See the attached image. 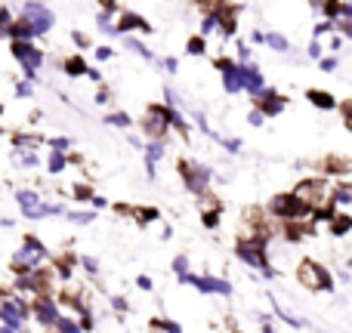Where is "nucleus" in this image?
Returning <instances> with one entry per match:
<instances>
[{
    "label": "nucleus",
    "mask_w": 352,
    "mask_h": 333,
    "mask_svg": "<svg viewBox=\"0 0 352 333\" xmlns=\"http://www.w3.org/2000/svg\"><path fill=\"white\" fill-rule=\"evenodd\" d=\"M294 194H297V200L309 213L328 210L331 200H334V188H331V182L322 179V176H316V179H300L297 188H294Z\"/></svg>",
    "instance_id": "f257e3e1"
},
{
    "label": "nucleus",
    "mask_w": 352,
    "mask_h": 333,
    "mask_svg": "<svg viewBox=\"0 0 352 333\" xmlns=\"http://www.w3.org/2000/svg\"><path fill=\"white\" fill-rule=\"evenodd\" d=\"M31 315V303L22 293L0 297V333H19L25 330V321Z\"/></svg>",
    "instance_id": "f03ea898"
},
{
    "label": "nucleus",
    "mask_w": 352,
    "mask_h": 333,
    "mask_svg": "<svg viewBox=\"0 0 352 333\" xmlns=\"http://www.w3.org/2000/svg\"><path fill=\"white\" fill-rule=\"evenodd\" d=\"M235 256L248 268H256L263 278H272V275H275L272 266H269V256H266V238H238Z\"/></svg>",
    "instance_id": "7ed1b4c3"
},
{
    "label": "nucleus",
    "mask_w": 352,
    "mask_h": 333,
    "mask_svg": "<svg viewBox=\"0 0 352 333\" xmlns=\"http://www.w3.org/2000/svg\"><path fill=\"white\" fill-rule=\"evenodd\" d=\"M47 247L41 244V238H34V235H28L22 241V247L16 250V256H12V275H28L31 268H41L43 262H47Z\"/></svg>",
    "instance_id": "20e7f679"
},
{
    "label": "nucleus",
    "mask_w": 352,
    "mask_h": 333,
    "mask_svg": "<svg viewBox=\"0 0 352 333\" xmlns=\"http://www.w3.org/2000/svg\"><path fill=\"white\" fill-rule=\"evenodd\" d=\"M16 204L19 210H22L25 219H47V216H65V207L62 204H47V200H41V194L31 192V188H19L16 192Z\"/></svg>",
    "instance_id": "39448f33"
},
{
    "label": "nucleus",
    "mask_w": 352,
    "mask_h": 333,
    "mask_svg": "<svg viewBox=\"0 0 352 333\" xmlns=\"http://www.w3.org/2000/svg\"><path fill=\"white\" fill-rule=\"evenodd\" d=\"M297 281H300V287H306L309 293H318V290L331 293L334 290V278H331V272L324 266H318V262H312V260L297 262Z\"/></svg>",
    "instance_id": "423d86ee"
},
{
    "label": "nucleus",
    "mask_w": 352,
    "mask_h": 333,
    "mask_svg": "<svg viewBox=\"0 0 352 333\" xmlns=\"http://www.w3.org/2000/svg\"><path fill=\"white\" fill-rule=\"evenodd\" d=\"M179 179L186 182V188L192 194H201V192L210 188L213 170L207 164H201V161H179Z\"/></svg>",
    "instance_id": "0eeeda50"
},
{
    "label": "nucleus",
    "mask_w": 352,
    "mask_h": 333,
    "mask_svg": "<svg viewBox=\"0 0 352 333\" xmlns=\"http://www.w3.org/2000/svg\"><path fill=\"white\" fill-rule=\"evenodd\" d=\"M12 56H16V62L22 65V74L28 80L37 78V71H41L43 65V53L34 47L31 41H12Z\"/></svg>",
    "instance_id": "6e6552de"
},
{
    "label": "nucleus",
    "mask_w": 352,
    "mask_h": 333,
    "mask_svg": "<svg viewBox=\"0 0 352 333\" xmlns=\"http://www.w3.org/2000/svg\"><path fill=\"white\" fill-rule=\"evenodd\" d=\"M179 284L195 287L198 293H207V297H232V284L223 278H213V275H179Z\"/></svg>",
    "instance_id": "1a4fd4ad"
},
{
    "label": "nucleus",
    "mask_w": 352,
    "mask_h": 333,
    "mask_svg": "<svg viewBox=\"0 0 352 333\" xmlns=\"http://www.w3.org/2000/svg\"><path fill=\"white\" fill-rule=\"evenodd\" d=\"M59 315H62V309H59V303L53 299V293H41V297L31 299V318H34L43 330H53Z\"/></svg>",
    "instance_id": "9d476101"
},
{
    "label": "nucleus",
    "mask_w": 352,
    "mask_h": 333,
    "mask_svg": "<svg viewBox=\"0 0 352 333\" xmlns=\"http://www.w3.org/2000/svg\"><path fill=\"white\" fill-rule=\"evenodd\" d=\"M167 130H170V105H148L146 121H142V133L148 139H164Z\"/></svg>",
    "instance_id": "9b49d317"
},
{
    "label": "nucleus",
    "mask_w": 352,
    "mask_h": 333,
    "mask_svg": "<svg viewBox=\"0 0 352 333\" xmlns=\"http://www.w3.org/2000/svg\"><path fill=\"white\" fill-rule=\"evenodd\" d=\"M269 213H272L275 219H281V222H285V219H300V216H306L309 210L300 204L294 192H285V194H275V198L269 200Z\"/></svg>",
    "instance_id": "f8f14e48"
},
{
    "label": "nucleus",
    "mask_w": 352,
    "mask_h": 333,
    "mask_svg": "<svg viewBox=\"0 0 352 333\" xmlns=\"http://www.w3.org/2000/svg\"><path fill=\"white\" fill-rule=\"evenodd\" d=\"M22 16L34 25L37 34H47V31L53 28V22H56L53 10H50V6H43L41 0H25V3H22Z\"/></svg>",
    "instance_id": "ddd939ff"
},
{
    "label": "nucleus",
    "mask_w": 352,
    "mask_h": 333,
    "mask_svg": "<svg viewBox=\"0 0 352 333\" xmlns=\"http://www.w3.org/2000/svg\"><path fill=\"white\" fill-rule=\"evenodd\" d=\"M219 74H223V87L229 96H238L244 93V80H241V62H232V59H219Z\"/></svg>",
    "instance_id": "4468645a"
},
{
    "label": "nucleus",
    "mask_w": 352,
    "mask_h": 333,
    "mask_svg": "<svg viewBox=\"0 0 352 333\" xmlns=\"http://www.w3.org/2000/svg\"><path fill=\"white\" fill-rule=\"evenodd\" d=\"M241 80H244V93H250L254 99L266 90V80H263V71H260V65H256V62L241 65Z\"/></svg>",
    "instance_id": "2eb2a0df"
},
{
    "label": "nucleus",
    "mask_w": 352,
    "mask_h": 333,
    "mask_svg": "<svg viewBox=\"0 0 352 333\" xmlns=\"http://www.w3.org/2000/svg\"><path fill=\"white\" fill-rule=\"evenodd\" d=\"M256 102H260V108L266 111V117H275V115H281V111L287 108V99L281 96V93H275V90H263L260 96H256Z\"/></svg>",
    "instance_id": "dca6fc26"
},
{
    "label": "nucleus",
    "mask_w": 352,
    "mask_h": 333,
    "mask_svg": "<svg viewBox=\"0 0 352 333\" xmlns=\"http://www.w3.org/2000/svg\"><path fill=\"white\" fill-rule=\"evenodd\" d=\"M142 152H146V173H148V176H155V170H158V161L164 158V152H167L164 139H152V142H146V146H142Z\"/></svg>",
    "instance_id": "f3484780"
},
{
    "label": "nucleus",
    "mask_w": 352,
    "mask_h": 333,
    "mask_svg": "<svg viewBox=\"0 0 352 333\" xmlns=\"http://www.w3.org/2000/svg\"><path fill=\"white\" fill-rule=\"evenodd\" d=\"M130 31H152V25L146 22L142 16H136V12H121V19H118V34H130Z\"/></svg>",
    "instance_id": "a211bd4d"
},
{
    "label": "nucleus",
    "mask_w": 352,
    "mask_h": 333,
    "mask_svg": "<svg viewBox=\"0 0 352 333\" xmlns=\"http://www.w3.org/2000/svg\"><path fill=\"white\" fill-rule=\"evenodd\" d=\"M10 37L12 41H34V37H41L34 31V25L28 22L25 16H19V19H12V25H10Z\"/></svg>",
    "instance_id": "6ab92c4d"
},
{
    "label": "nucleus",
    "mask_w": 352,
    "mask_h": 333,
    "mask_svg": "<svg viewBox=\"0 0 352 333\" xmlns=\"http://www.w3.org/2000/svg\"><path fill=\"white\" fill-rule=\"evenodd\" d=\"M12 164L19 170H34L37 167V148H19L12 146Z\"/></svg>",
    "instance_id": "aec40b11"
},
{
    "label": "nucleus",
    "mask_w": 352,
    "mask_h": 333,
    "mask_svg": "<svg viewBox=\"0 0 352 333\" xmlns=\"http://www.w3.org/2000/svg\"><path fill=\"white\" fill-rule=\"evenodd\" d=\"M306 99H309L316 108H324V111H334L337 108V99L331 96L328 90H309V93H306Z\"/></svg>",
    "instance_id": "412c9836"
},
{
    "label": "nucleus",
    "mask_w": 352,
    "mask_h": 333,
    "mask_svg": "<svg viewBox=\"0 0 352 333\" xmlns=\"http://www.w3.org/2000/svg\"><path fill=\"white\" fill-rule=\"evenodd\" d=\"M124 47H127V49H130V53H136V56H140V59L152 62V65H155V62H161V59H158V56H155V53H152V49H148V47H146V43H142V41H136V37H130V34H127V43H124Z\"/></svg>",
    "instance_id": "4be33fe9"
},
{
    "label": "nucleus",
    "mask_w": 352,
    "mask_h": 333,
    "mask_svg": "<svg viewBox=\"0 0 352 333\" xmlns=\"http://www.w3.org/2000/svg\"><path fill=\"white\" fill-rule=\"evenodd\" d=\"M272 309H275V315H278V318H285V324H287V328H294V330H303V328H309V321H306V318L291 315V312H287L285 306H278V303H275V299H272Z\"/></svg>",
    "instance_id": "5701e85b"
},
{
    "label": "nucleus",
    "mask_w": 352,
    "mask_h": 333,
    "mask_svg": "<svg viewBox=\"0 0 352 333\" xmlns=\"http://www.w3.org/2000/svg\"><path fill=\"white\" fill-rule=\"evenodd\" d=\"M127 216H133L140 225H148V222H155V219H158V210H155V207H130Z\"/></svg>",
    "instance_id": "b1692460"
},
{
    "label": "nucleus",
    "mask_w": 352,
    "mask_h": 333,
    "mask_svg": "<svg viewBox=\"0 0 352 333\" xmlns=\"http://www.w3.org/2000/svg\"><path fill=\"white\" fill-rule=\"evenodd\" d=\"M53 330H59V333H80V321L74 315H65V312H62V315L56 318V328Z\"/></svg>",
    "instance_id": "393cba45"
},
{
    "label": "nucleus",
    "mask_w": 352,
    "mask_h": 333,
    "mask_svg": "<svg viewBox=\"0 0 352 333\" xmlns=\"http://www.w3.org/2000/svg\"><path fill=\"white\" fill-rule=\"evenodd\" d=\"M328 173H334V176H346L349 170H352V164L346 158H324V164H322Z\"/></svg>",
    "instance_id": "a878e982"
},
{
    "label": "nucleus",
    "mask_w": 352,
    "mask_h": 333,
    "mask_svg": "<svg viewBox=\"0 0 352 333\" xmlns=\"http://www.w3.org/2000/svg\"><path fill=\"white\" fill-rule=\"evenodd\" d=\"M62 68H65L68 78H80V74H87V62L80 59V56H72V59L62 62Z\"/></svg>",
    "instance_id": "bb28decb"
},
{
    "label": "nucleus",
    "mask_w": 352,
    "mask_h": 333,
    "mask_svg": "<svg viewBox=\"0 0 352 333\" xmlns=\"http://www.w3.org/2000/svg\"><path fill=\"white\" fill-rule=\"evenodd\" d=\"M266 47H272L275 53H291V41H287L285 34H278V31L266 34Z\"/></svg>",
    "instance_id": "cd10ccee"
},
{
    "label": "nucleus",
    "mask_w": 352,
    "mask_h": 333,
    "mask_svg": "<svg viewBox=\"0 0 352 333\" xmlns=\"http://www.w3.org/2000/svg\"><path fill=\"white\" fill-rule=\"evenodd\" d=\"M65 164H68V152H53L50 148V161H47V167H50V173H62L65 170Z\"/></svg>",
    "instance_id": "c85d7f7f"
},
{
    "label": "nucleus",
    "mask_w": 352,
    "mask_h": 333,
    "mask_svg": "<svg viewBox=\"0 0 352 333\" xmlns=\"http://www.w3.org/2000/svg\"><path fill=\"white\" fill-rule=\"evenodd\" d=\"M105 124H109V127H118V130H127L133 121H130L127 111H111V115L105 117Z\"/></svg>",
    "instance_id": "c756f323"
},
{
    "label": "nucleus",
    "mask_w": 352,
    "mask_h": 333,
    "mask_svg": "<svg viewBox=\"0 0 352 333\" xmlns=\"http://www.w3.org/2000/svg\"><path fill=\"white\" fill-rule=\"evenodd\" d=\"M148 330H161V333H176V330H179V324H176V321H164V318H152V321H148Z\"/></svg>",
    "instance_id": "7c9ffc66"
},
{
    "label": "nucleus",
    "mask_w": 352,
    "mask_h": 333,
    "mask_svg": "<svg viewBox=\"0 0 352 333\" xmlns=\"http://www.w3.org/2000/svg\"><path fill=\"white\" fill-rule=\"evenodd\" d=\"M68 219H72L74 225H90L93 219H96V213L93 210H74V213H68Z\"/></svg>",
    "instance_id": "2f4dec72"
},
{
    "label": "nucleus",
    "mask_w": 352,
    "mask_h": 333,
    "mask_svg": "<svg viewBox=\"0 0 352 333\" xmlns=\"http://www.w3.org/2000/svg\"><path fill=\"white\" fill-rule=\"evenodd\" d=\"M12 146H19V148H37L41 146V139H37V136H16V139H12Z\"/></svg>",
    "instance_id": "473e14b6"
},
{
    "label": "nucleus",
    "mask_w": 352,
    "mask_h": 333,
    "mask_svg": "<svg viewBox=\"0 0 352 333\" xmlns=\"http://www.w3.org/2000/svg\"><path fill=\"white\" fill-rule=\"evenodd\" d=\"M306 56H309V59H322V56H324V43L318 41V37H316V41H309V47H306Z\"/></svg>",
    "instance_id": "72a5a7b5"
},
{
    "label": "nucleus",
    "mask_w": 352,
    "mask_h": 333,
    "mask_svg": "<svg viewBox=\"0 0 352 333\" xmlns=\"http://www.w3.org/2000/svg\"><path fill=\"white\" fill-rule=\"evenodd\" d=\"M186 49H188V56H204V37H201V34H198V37H192Z\"/></svg>",
    "instance_id": "f704fd0d"
},
{
    "label": "nucleus",
    "mask_w": 352,
    "mask_h": 333,
    "mask_svg": "<svg viewBox=\"0 0 352 333\" xmlns=\"http://www.w3.org/2000/svg\"><path fill=\"white\" fill-rule=\"evenodd\" d=\"M16 96H19V99H31V96H34V87H31L28 78H25L22 84H16Z\"/></svg>",
    "instance_id": "c9c22d12"
},
{
    "label": "nucleus",
    "mask_w": 352,
    "mask_h": 333,
    "mask_svg": "<svg viewBox=\"0 0 352 333\" xmlns=\"http://www.w3.org/2000/svg\"><path fill=\"white\" fill-rule=\"evenodd\" d=\"M318 65H322L324 74H331V71H337V65H340V62H337V56H322V59H318Z\"/></svg>",
    "instance_id": "e433bc0d"
},
{
    "label": "nucleus",
    "mask_w": 352,
    "mask_h": 333,
    "mask_svg": "<svg viewBox=\"0 0 352 333\" xmlns=\"http://www.w3.org/2000/svg\"><path fill=\"white\" fill-rule=\"evenodd\" d=\"M219 142H223V148H226L229 154H238V152H241V139H235V136H226V139H219Z\"/></svg>",
    "instance_id": "4c0bfd02"
},
{
    "label": "nucleus",
    "mask_w": 352,
    "mask_h": 333,
    "mask_svg": "<svg viewBox=\"0 0 352 333\" xmlns=\"http://www.w3.org/2000/svg\"><path fill=\"white\" fill-rule=\"evenodd\" d=\"M219 216H223V210H210V213H201V219H204L207 229H217L219 225Z\"/></svg>",
    "instance_id": "58836bf2"
},
{
    "label": "nucleus",
    "mask_w": 352,
    "mask_h": 333,
    "mask_svg": "<svg viewBox=\"0 0 352 333\" xmlns=\"http://www.w3.org/2000/svg\"><path fill=\"white\" fill-rule=\"evenodd\" d=\"M72 198H74V200H90V198H93L90 185H74V188H72Z\"/></svg>",
    "instance_id": "ea45409f"
},
{
    "label": "nucleus",
    "mask_w": 352,
    "mask_h": 333,
    "mask_svg": "<svg viewBox=\"0 0 352 333\" xmlns=\"http://www.w3.org/2000/svg\"><path fill=\"white\" fill-rule=\"evenodd\" d=\"M248 121H250V127H263V124H266V111L263 108H254L248 115Z\"/></svg>",
    "instance_id": "a19ab883"
},
{
    "label": "nucleus",
    "mask_w": 352,
    "mask_h": 333,
    "mask_svg": "<svg viewBox=\"0 0 352 333\" xmlns=\"http://www.w3.org/2000/svg\"><path fill=\"white\" fill-rule=\"evenodd\" d=\"M80 266H84L87 275H99V262L93 256H80Z\"/></svg>",
    "instance_id": "79ce46f5"
},
{
    "label": "nucleus",
    "mask_w": 352,
    "mask_h": 333,
    "mask_svg": "<svg viewBox=\"0 0 352 333\" xmlns=\"http://www.w3.org/2000/svg\"><path fill=\"white\" fill-rule=\"evenodd\" d=\"M173 272H176V278H179V275H186L188 272V256H176V260H173Z\"/></svg>",
    "instance_id": "37998d69"
},
{
    "label": "nucleus",
    "mask_w": 352,
    "mask_h": 333,
    "mask_svg": "<svg viewBox=\"0 0 352 333\" xmlns=\"http://www.w3.org/2000/svg\"><path fill=\"white\" fill-rule=\"evenodd\" d=\"M158 65H161V68H164V71H167V74H176V71H179V62H176V59H173V56H164V59H161V62H158Z\"/></svg>",
    "instance_id": "c03bdc74"
},
{
    "label": "nucleus",
    "mask_w": 352,
    "mask_h": 333,
    "mask_svg": "<svg viewBox=\"0 0 352 333\" xmlns=\"http://www.w3.org/2000/svg\"><path fill=\"white\" fill-rule=\"evenodd\" d=\"M50 148H53V152H68V148H72V142H68L65 136H56V139H50Z\"/></svg>",
    "instance_id": "a18cd8bd"
},
{
    "label": "nucleus",
    "mask_w": 352,
    "mask_h": 333,
    "mask_svg": "<svg viewBox=\"0 0 352 333\" xmlns=\"http://www.w3.org/2000/svg\"><path fill=\"white\" fill-rule=\"evenodd\" d=\"M337 28H340V34L343 37H349V41H352V19H337Z\"/></svg>",
    "instance_id": "49530a36"
},
{
    "label": "nucleus",
    "mask_w": 352,
    "mask_h": 333,
    "mask_svg": "<svg viewBox=\"0 0 352 333\" xmlns=\"http://www.w3.org/2000/svg\"><path fill=\"white\" fill-rule=\"evenodd\" d=\"M136 287H140V290H155V281L148 278V275H140V278H136Z\"/></svg>",
    "instance_id": "de8ad7c7"
},
{
    "label": "nucleus",
    "mask_w": 352,
    "mask_h": 333,
    "mask_svg": "<svg viewBox=\"0 0 352 333\" xmlns=\"http://www.w3.org/2000/svg\"><path fill=\"white\" fill-rule=\"evenodd\" d=\"M72 41H74V43H78V49L90 47V37H87V34H84V31H74V34H72Z\"/></svg>",
    "instance_id": "09e8293b"
},
{
    "label": "nucleus",
    "mask_w": 352,
    "mask_h": 333,
    "mask_svg": "<svg viewBox=\"0 0 352 333\" xmlns=\"http://www.w3.org/2000/svg\"><path fill=\"white\" fill-rule=\"evenodd\" d=\"M238 62H241V65L254 62V59H250V47H244V43H238Z\"/></svg>",
    "instance_id": "8fccbe9b"
},
{
    "label": "nucleus",
    "mask_w": 352,
    "mask_h": 333,
    "mask_svg": "<svg viewBox=\"0 0 352 333\" xmlns=\"http://www.w3.org/2000/svg\"><path fill=\"white\" fill-rule=\"evenodd\" d=\"M93 56H96L99 62H105V59H111L115 53H111V47H96V49H93Z\"/></svg>",
    "instance_id": "3c124183"
},
{
    "label": "nucleus",
    "mask_w": 352,
    "mask_h": 333,
    "mask_svg": "<svg viewBox=\"0 0 352 333\" xmlns=\"http://www.w3.org/2000/svg\"><path fill=\"white\" fill-rule=\"evenodd\" d=\"M343 124H346V130L352 133V102L343 105Z\"/></svg>",
    "instance_id": "603ef678"
},
{
    "label": "nucleus",
    "mask_w": 352,
    "mask_h": 333,
    "mask_svg": "<svg viewBox=\"0 0 352 333\" xmlns=\"http://www.w3.org/2000/svg\"><path fill=\"white\" fill-rule=\"evenodd\" d=\"M109 99H111V96H109V90H105V87H99V93H96V102H99V105H105V102H109Z\"/></svg>",
    "instance_id": "864d4df0"
},
{
    "label": "nucleus",
    "mask_w": 352,
    "mask_h": 333,
    "mask_svg": "<svg viewBox=\"0 0 352 333\" xmlns=\"http://www.w3.org/2000/svg\"><path fill=\"white\" fill-rule=\"evenodd\" d=\"M111 306H115V309H118V312H124V309H127V299L115 297V299H111Z\"/></svg>",
    "instance_id": "5fc2aeb1"
},
{
    "label": "nucleus",
    "mask_w": 352,
    "mask_h": 333,
    "mask_svg": "<svg viewBox=\"0 0 352 333\" xmlns=\"http://www.w3.org/2000/svg\"><path fill=\"white\" fill-rule=\"evenodd\" d=\"M90 200H93V210H105V204H109L105 198H90Z\"/></svg>",
    "instance_id": "6e6d98bb"
},
{
    "label": "nucleus",
    "mask_w": 352,
    "mask_h": 333,
    "mask_svg": "<svg viewBox=\"0 0 352 333\" xmlns=\"http://www.w3.org/2000/svg\"><path fill=\"white\" fill-rule=\"evenodd\" d=\"M127 146H133V148H142V139H140V136H133V133H130V136H127Z\"/></svg>",
    "instance_id": "4d7b16f0"
},
{
    "label": "nucleus",
    "mask_w": 352,
    "mask_h": 333,
    "mask_svg": "<svg viewBox=\"0 0 352 333\" xmlns=\"http://www.w3.org/2000/svg\"><path fill=\"white\" fill-rule=\"evenodd\" d=\"M343 19H352V0H343Z\"/></svg>",
    "instance_id": "13d9d810"
},
{
    "label": "nucleus",
    "mask_w": 352,
    "mask_h": 333,
    "mask_svg": "<svg viewBox=\"0 0 352 333\" xmlns=\"http://www.w3.org/2000/svg\"><path fill=\"white\" fill-rule=\"evenodd\" d=\"M250 41H254V43H266V34H263V31H254V34H250Z\"/></svg>",
    "instance_id": "bf43d9fd"
},
{
    "label": "nucleus",
    "mask_w": 352,
    "mask_h": 333,
    "mask_svg": "<svg viewBox=\"0 0 352 333\" xmlns=\"http://www.w3.org/2000/svg\"><path fill=\"white\" fill-rule=\"evenodd\" d=\"M309 3H312V6H322V3H324V0H309Z\"/></svg>",
    "instance_id": "052dcab7"
},
{
    "label": "nucleus",
    "mask_w": 352,
    "mask_h": 333,
    "mask_svg": "<svg viewBox=\"0 0 352 333\" xmlns=\"http://www.w3.org/2000/svg\"><path fill=\"white\" fill-rule=\"evenodd\" d=\"M349 268H352V256H349Z\"/></svg>",
    "instance_id": "680f3d73"
}]
</instances>
